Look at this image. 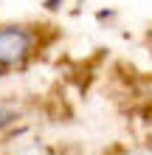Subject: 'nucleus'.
Returning <instances> with one entry per match:
<instances>
[{
	"instance_id": "obj_2",
	"label": "nucleus",
	"mask_w": 152,
	"mask_h": 155,
	"mask_svg": "<svg viewBox=\"0 0 152 155\" xmlns=\"http://www.w3.org/2000/svg\"><path fill=\"white\" fill-rule=\"evenodd\" d=\"M20 121V110L11 104V102H6V99H0V135L8 133V130H14V124Z\"/></svg>"
},
{
	"instance_id": "obj_1",
	"label": "nucleus",
	"mask_w": 152,
	"mask_h": 155,
	"mask_svg": "<svg viewBox=\"0 0 152 155\" xmlns=\"http://www.w3.org/2000/svg\"><path fill=\"white\" fill-rule=\"evenodd\" d=\"M42 28L45 25L0 23V79L11 76L17 71H25L40 57L42 45H45Z\"/></svg>"
}]
</instances>
